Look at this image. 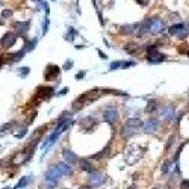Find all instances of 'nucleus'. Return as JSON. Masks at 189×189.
<instances>
[{
  "label": "nucleus",
  "instance_id": "obj_1",
  "mask_svg": "<svg viewBox=\"0 0 189 189\" xmlns=\"http://www.w3.org/2000/svg\"><path fill=\"white\" fill-rule=\"evenodd\" d=\"M106 176L105 174H102V173H97V171H94L91 176H89V183L92 185V186H96V188H99V186H102L105 182H106Z\"/></svg>",
  "mask_w": 189,
  "mask_h": 189
},
{
  "label": "nucleus",
  "instance_id": "obj_2",
  "mask_svg": "<svg viewBox=\"0 0 189 189\" xmlns=\"http://www.w3.org/2000/svg\"><path fill=\"white\" fill-rule=\"evenodd\" d=\"M61 73V68L58 65H47V70H45V80H52L55 77H58V74Z\"/></svg>",
  "mask_w": 189,
  "mask_h": 189
},
{
  "label": "nucleus",
  "instance_id": "obj_3",
  "mask_svg": "<svg viewBox=\"0 0 189 189\" xmlns=\"http://www.w3.org/2000/svg\"><path fill=\"white\" fill-rule=\"evenodd\" d=\"M55 170L58 171V174L62 177V176H71L73 174V170H71V165L68 163H56L55 165Z\"/></svg>",
  "mask_w": 189,
  "mask_h": 189
},
{
  "label": "nucleus",
  "instance_id": "obj_4",
  "mask_svg": "<svg viewBox=\"0 0 189 189\" xmlns=\"http://www.w3.org/2000/svg\"><path fill=\"white\" fill-rule=\"evenodd\" d=\"M62 156H64V159L67 160L68 165H76V163L79 162V157H77L73 151H70V150H64V151H62Z\"/></svg>",
  "mask_w": 189,
  "mask_h": 189
},
{
  "label": "nucleus",
  "instance_id": "obj_5",
  "mask_svg": "<svg viewBox=\"0 0 189 189\" xmlns=\"http://www.w3.org/2000/svg\"><path fill=\"white\" fill-rule=\"evenodd\" d=\"M147 26H148V27H150V30H151V32H154V33L160 32V30H162V27H163L162 21H160V20H157V18L150 20V21L147 23Z\"/></svg>",
  "mask_w": 189,
  "mask_h": 189
},
{
  "label": "nucleus",
  "instance_id": "obj_6",
  "mask_svg": "<svg viewBox=\"0 0 189 189\" xmlns=\"http://www.w3.org/2000/svg\"><path fill=\"white\" fill-rule=\"evenodd\" d=\"M105 118H106V121H109L110 124H113V123L118 120V110L113 109V107L107 109V110L105 112Z\"/></svg>",
  "mask_w": 189,
  "mask_h": 189
},
{
  "label": "nucleus",
  "instance_id": "obj_7",
  "mask_svg": "<svg viewBox=\"0 0 189 189\" xmlns=\"http://www.w3.org/2000/svg\"><path fill=\"white\" fill-rule=\"evenodd\" d=\"M14 41H15V35H14L12 32H8V33L2 38V41H0V42H2V47H3V49H8V47H9Z\"/></svg>",
  "mask_w": 189,
  "mask_h": 189
},
{
  "label": "nucleus",
  "instance_id": "obj_8",
  "mask_svg": "<svg viewBox=\"0 0 189 189\" xmlns=\"http://www.w3.org/2000/svg\"><path fill=\"white\" fill-rule=\"evenodd\" d=\"M79 163H80V168H82L85 173H88V174H92L94 171H97V168H96V167H92V165H91L88 160H85V159L79 160Z\"/></svg>",
  "mask_w": 189,
  "mask_h": 189
},
{
  "label": "nucleus",
  "instance_id": "obj_9",
  "mask_svg": "<svg viewBox=\"0 0 189 189\" xmlns=\"http://www.w3.org/2000/svg\"><path fill=\"white\" fill-rule=\"evenodd\" d=\"M157 126H159V123H157V120H156V118H150V120L145 123V132L147 133H153L156 129H157Z\"/></svg>",
  "mask_w": 189,
  "mask_h": 189
},
{
  "label": "nucleus",
  "instance_id": "obj_10",
  "mask_svg": "<svg viewBox=\"0 0 189 189\" xmlns=\"http://www.w3.org/2000/svg\"><path fill=\"white\" fill-rule=\"evenodd\" d=\"M162 112H163L162 116H165V120H173V116H174V109H173V106H163V107H162Z\"/></svg>",
  "mask_w": 189,
  "mask_h": 189
},
{
  "label": "nucleus",
  "instance_id": "obj_11",
  "mask_svg": "<svg viewBox=\"0 0 189 189\" xmlns=\"http://www.w3.org/2000/svg\"><path fill=\"white\" fill-rule=\"evenodd\" d=\"M32 180V176H29V177H21V180L18 182V185L14 188V189H21V188H26L27 185H29V182Z\"/></svg>",
  "mask_w": 189,
  "mask_h": 189
},
{
  "label": "nucleus",
  "instance_id": "obj_12",
  "mask_svg": "<svg viewBox=\"0 0 189 189\" xmlns=\"http://www.w3.org/2000/svg\"><path fill=\"white\" fill-rule=\"evenodd\" d=\"M126 124H127L129 127H141V126H142V121L138 120V118H130V120H127Z\"/></svg>",
  "mask_w": 189,
  "mask_h": 189
},
{
  "label": "nucleus",
  "instance_id": "obj_13",
  "mask_svg": "<svg viewBox=\"0 0 189 189\" xmlns=\"http://www.w3.org/2000/svg\"><path fill=\"white\" fill-rule=\"evenodd\" d=\"M157 109V103L154 102V100H151V102H148V105H147V107H145V112L147 113H151L153 110H156Z\"/></svg>",
  "mask_w": 189,
  "mask_h": 189
},
{
  "label": "nucleus",
  "instance_id": "obj_14",
  "mask_svg": "<svg viewBox=\"0 0 189 189\" xmlns=\"http://www.w3.org/2000/svg\"><path fill=\"white\" fill-rule=\"evenodd\" d=\"M183 29V24H174V26H171L170 29H168V32L170 33H177L179 30H182Z\"/></svg>",
  "mask_w": 189,
  "mask_h": 189
},
{
  "label": "nucleus",
  "instance_id": "obj_15",
  "mask_svg": "<svg viewBox=\"0 0 189 189\" xmlns=\"http://www.w3.org/2000/svg\"><path fill=\"white\" fill-rule=\"evenodd\" d=\"M180 188H182V189H189V180H188V179L182 180V183H180Z\"/></svg>",
  "mask_w": 189,
  "mask_h": 189
},
{
  "label": "nucleus",
  "instance_id": "obj_16",
  "mask_svg": "<svg viewBox=\"0 0 189 189\" xmlns=\"http://www.w3.org/2000/svg\"><path fill=\"white\" fill-rule=\"evenodd\" d=\"M79 189H92V186H89V185H82Z\"/></svg>",
  "mask_w": 189,
  "mask_h": 189
},
{
  "label": "nucleus",
  "instance_id": "obj_17",
  "mask_svg": "<svg viewBox=\"0 0 189 189\" xmlns=\"http://www.w3.org/2000/svg\"><path fill=\"white\" fill-rule=\"evenodd\" d=\"M83 76H85V73L82 71V73H79V74H77V79H80V77H83Z\"/></svg>",
  "mask_w": 189,
  "mask_h": 189
},
{
  "label": "nucleus",
  "instance_id": "obj_18",
  "mask_svg": "<svg viewBox=\"0 0 189 189\" xmlns=\"http://www.w3.org/2000/svg\"><path fill=\"white\" fill-rule=\"evenodd\" d=\"M154 189H159V188H154Z\"/></svg>",
  "mask_w": 189,
  "mask_h": 189
}]
</instances>
